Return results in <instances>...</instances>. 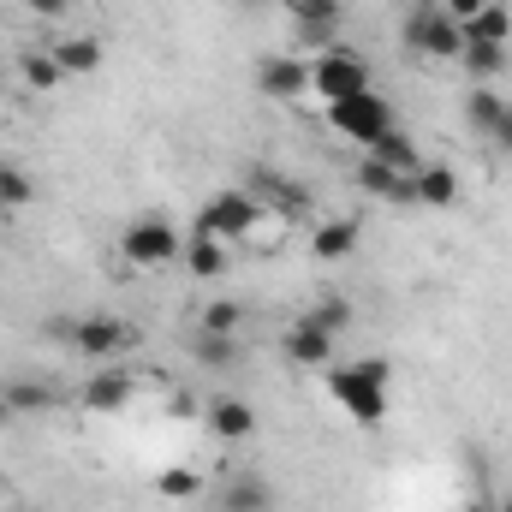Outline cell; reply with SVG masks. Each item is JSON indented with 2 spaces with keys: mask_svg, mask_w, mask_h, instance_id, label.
<instances>
[{
  "mask_svg": "<svg viewBox=\"0 0 512 512\" xmlns=\"http://www.w3.org/2000/svg\"><path fill=\"white\" fill-rule=\"evenodd\" d=\"M387 387H393V364H387V358H352L346 370L328 376V393L340 399V411H346L352 423H382L387 399H393Z\"/></svg>",
  "mask_w": 512,
  "mask_h": 512,
  "instance_id": "obj_1",
  "label": "cell"
},
{
  "mask_svg": "<svg viewBox=\"0 0 512 512\" xmlns=\"http://www.w3.org/2000/svg\"><path fill=\"white\" fill-rule=\"evenodd\" d=\"M54 334H60L78 358H90V364H114V358L131 346V328L120 322V316H78V322H54Z\"/></svg>",
  "mask_w": 512,
  "mask_h": 512,
  "instance_id": "obj_2",
  "label": "cell"
},
{
  "mask_svg": "<svg viewBox=\"0 0 512 512\" xmlns=\"http://www.w3.org/2000/svg\"><path fill=\"white\" fill-rule=\"evenodd\" d=\"M328 126L340 131V137H352V143H376L382 131H393V102L376 96V90H358V96H346V102H328Z\"/></svg>",
  "mask_w": 512,
  "mask_h": 512,
  "instance_id": "obj_3",
  "label": "cell"
},
{
  "mask_svg": "<svg viewBox=\"0 0 512 512\" xmlns=\"http://www.w3.org/2000/svg\"><path fill=\"white\" fill-rule=\"evenodd\" d=\"M310 90L322 102H346V96L370 90V60L358 48H328V54L310 60Z\"/></svg>",
  "mask_w": 512,
  "mask_h": 512,
  "instance_id": "obj_4",
  "label": "cell"
},
{
  "mask_svg": "<svg viewBox=\"0 0 512 512\" xmlns=\"http://www.w3.org/2000/svg\"><path fill=\"white\" fill-rule=\"evenodd\" d=\"M268 209L256 203L251 191H215L203 209H197V233H209V239H251L256 233V221H262Z\"/></svg>",
  "mask_w": 512,
  "mask_h": 512,
  "instance_id": "obj_5",
  "label": "cell"
},
{
  "mask_svg": "<svg viewBox=\"0 0 512 512\" xmlns=\"http://www.w3.org/2000/svg\"><path fill=\"white\" fill-rule=\"evenodd\" d=\"M120 256H126L131 268H167V262L185 256V239L161 215H137L126 233H120Z\"/></svg>",
  "mask_w": 512,
  "mask_h": 512,
  "instance_id": "obj_6",
  "label": "cell"
},
{
  "mask_svg": "<svg viewBox=\"0 0 512 512\" xmlns=\"http://www.w3.org/2000/svg\"><path fill=\"white\" fill-rule=\"evenodd\" d=\"M405 48L411 54H429V60H459L465 54V30L441 6H411L405 12Z\"/></svg>",
  "mask_w": 512,
  "mask_h": 512,
  "instance_id": "obj_7",
  "label": "cell"
},
{
  "mask_svg": "<svg viewBox=\"0 0 512 512\" xmlns=\"http://www.w3.org/2000/svg\"><path fill=\"white\" fill-rule=\"evenodd\" d=\"M256 90L268 102H304L310 96V60L304 54H268V60H256Z\"/></svg>",
  "mask_w": 512,
  "mask_h": 512,
  "instance_id": "obj_8",
  "label": "cell"
},
{
  "mask_svg": "<svg viewBox=\"0 0 512 512\" xmlns=\"http://www.w3.org/2000/svg\"><path fill=\"white\" fill-rule=\"evenodd\" d=\"M203 423H209V435H215V441H251V435H256V405H251V399L221 393V399H209Z\"/></svg>",
  "mask_w": 512,
  "mask_h": 512,
  "instance_id": "obj_9",
  "label": "cell"
},
{
  "mask_svg": "<svg viewBox=\"0 0 512 512\" xmlns=\"http://www.w3.org/2000/svg\"><path fill=\"white\" fill-rule=\"evenodd\" d=\"M358 239H364V221H358V215L322 221V227L310 233V256H322V262H346V256L358 251Z\"/></svg>",
  "mask_w": 512,
  "mask_h": 512,
  "instance_id": "obj_10",
  "label": "cell"
},
{
  "mask_svg": "<svg viewBox=\"0 0 512 512\" xmlns=\"http://www.w3.org/2000/svg\"><path fill=\"white\" fill-rule=\"evenodd\" d=\"M131 393H137V382H131L126 370H114V364H102L90 382H84V405L90 411H126Z\"/></svg>",
  "mask_w": 512,
  "mask_h": 512,
  "instance_id": "obj_11",
  "label": "cell"
},
{
  "mask_svg": "<svg viewBox=\"0 0 512 512\" xmlns=\"http://www.w3.org/2000/svg\"><path fill=\"white\" fill-rule=\"evenodd\" d=\"M411 179H417V209H453V203H459V173H453V167L423 161Z\"/></svg>",
  "mask_w": 512,
  "mask_h": 512,
  "instance_id": "obj_12",
  "label": "cell"
},
{
  "mask_svg": "<svg viewBox=\"0 0 512 512\" xmlns=\"http://www.w3.org/2000/svg\"><path fill=\"white\" fill-rule=\"evenodd\" d=\"M280 352H286L292 364H310V370H316V364H328V358H334V334H322V328H310V322H292Z\"/></svg>",
  "mask_w": 512,
  "mask_h": 512,
  "instance_id": "obj_13",
  "label": "cell"
},
{
  "mask_svg": "<svg viewBox=\"0 0 512 512\" xmlns=\"http://www.w3.org/2000/svg\"><path fill=\"white\" fill-rule=\"evenodd\" d=\"M54 60H60V72H66V78H90V72H102L108 48H102L96 36H66V42L54 48Z\"/></svg>",
  "mask_w": 512,
  "mask_h": 512,
  "instance_id": "obj_14",
  "label": "cell"
},
{
  "mask_svg": "<svg viewBox=\"0 0 512 512\" xmlns=\"http://www.w3.org/2000/svg\"><path fill=\"white\" fill-rule=\"evenodd\" d=\"M370 155H376L382 167H393V173H405V179H411V173L423 167V155H417V137H411V131H399V126L382 131V137L370 143Z\"/></svg>",
  "mask_w": 512,
  "mask_h": 512,
  "instance_id": "obj_15",
  "label": "cell"
},
{
  "mask_svg": "<svg viewBox=\"0 0 512 512\" xmlns=\"http://www.w3.org/2000/svg\"><path fill=\"white\" fill-rule=\"evenodd\" d=\"M459 66H465L477 84H489V78H501V72H507V42H465Z\"/></svg>",
  "mask_w": 512,
  "mask_h": 512,
  "instance_id": "obj_16",
  "label": "cell"
},
{
  "mask_svg": "<svg viewBox=\"0 0 512 512\" xmlns=\"http://www.w3.org/2000/svg\"><path fill=\"white\" fill-rule=\"evenodd\" d=\"M459 30H465V42H507L512 36V12L501 6V0H489V6H483L471 24H459Z\"/></svg>",
  "mask_w": 512,
  "mask_h": 512,
  "instance_id": "obj_17",
  "label": "cell"
},
{
  "mask_svg": "<svg viewBox=\"0 0 512 512\" xmlns=\"http://www.w3.org/2000/svg\"><path fill=\"white\" fill-rule=\"evenodd\" d=\"M221 507H227V512H268V507H274V495H268V483H262V477H233V483H227V495H221Z\"/></svg>",
  "mask_w": 512,
  "mask_h": 512,
  "instance_id": "obj_18",
  "label": "cell"
},
{
  "mask_svg": "<svg viewBox=\"0 0 512 512\" xmlns=\"http://www.w3.org/2000/svg\"><path fill=\"white\" fill-rule=\"evenodd\" d=\"M292 36L304 54H328L334 36H340V18H292Z\"/></svg>",
  "mask_w": 512,
  "mask_h": 512,
  "instance_id": "obj_19",
  "label": "cell"
},
{
  "mask_svg": "<svg viewBox=\"0 0 512 512\" xmlns=\"http://www.w3.org/2000/svg\"><path fill=\"white\" fill-rule=\"evenodd\" d=\"M298 322H310V328H322V334H346V328H352V298H322V304H310Z\"/></svg>",
  "mask_w": 512,
  "mask_h": 512,
  "instance_id": "obj_20",
  "label": "cell"
},
{
  "mask_svg": "<svg viewBox=\"0 0 512 512\" xmlns=\"http://www.w3.org/2000/svg\"><path fill=\"white\" fill-rule=\"evenodd\" d=\"M185 268H191L197 280H209V274H221V268H227V251H221V239H209V233H197V239L185 245Z\"/></svg>",
  "mask_w": 512,
  "mask_h": 512,
  "instance_id": "obj_21",
  "label": "cell"
},
{
  "mask_svg": "<svg viewBox=\"0 0 512 512\" xmlns=\"http://www.w3.org/2000/svg\"><path fill=\"white\" fill-rule=\"evenodd\" d=\"M18 78H24L30 90H60V84H66V72H60L54 54H24V60H18Z\"/></svg>",
  "mask_w": 512,
  "mask_h": 512,
  "instance_id": "obj_22",
  "label": "cell"
},
{
  "mask_svg": "<svg viewBox=\"0 0 512 512\" xmlns=\"http://www.w3.org/2000/svg\"><path fill=\"white\" fill-rule=\"evenodd\" d=\"M54 399H60V393H54L48 382H12V387H6V405H12V417H30V411H48Z\"/></svg>",
  "mask_w": 512,
  "mask_h": 512,
  "instance_id": "obj_23",
  "label": "cell"
},
{
  "mask_svg": "<svg viewBox=\"0 0 512 512\" xmlns=\"http://www.w3.org/2000/svg\"><path fill=\"white\" fill-rule=\"evenodd\" d=\"M239 322H245V304H233V298H215V304H203V322H197V334H239Z\"/></svg>",
  "mask_w": 512,
  "mask_h": 512,
  "instance_id": "obj_24",
  "label": "cell"
},
{
  "mask_svg": "<svg viewBox=\"0 0 512 512\" xmlns=\"http://www.w3.org/2000/svg\"><path fill=\"white\" fill-rule=\"evenodd\" d=\"M30 197H36L30 173L12 167V161H0V209H30Z\"/></svg>",
  "mask_w": 512,
  "mask_h": 512,
  "instance_id": "obj_25",
  "label": "cell"
},
{
  "mask_svg": "<svg viewBox=\"0 0 512 512\" xmlns=\"http://www.w3.org/2000/svg\"><path fill=\"white\" fill-rule=\"evenodd\" d=\"M197 364H215V370L239 364V340L233 334H197Z\"/></svg>",
  "mask_w": 512,
  "mask_h": 512,
  "instance_id": "obj_26",
  "label": "cell"
},
{
  "mask_svg": "<svg viewBox=\"0 0 512 512\" xmlns=\"http://www.w3.org/2000/svg\"><path fill=\"white\" fill-rule=\"evenodd\" d=\"M501 108H507V102H501L495 90H471V102H465V114H471V131H489Z\"/></svg>",
  "mask_w": 512,
  "mask_h": 512,
  "instance_id": "obj_27",
  "label": "cell"
},
{
  "mask_svg": "<svg viewBox=\"0 0 512 512\" xmlns=\"http://www.w3.org/2000/svg\"><path fill=\"white\" fill-rule=\"evenodd\" d=\"M155 489H161L167 501H185V495H197L203 483H197V471H161V477H155Z\"/></svg>",
  "mask_w": 512,
  "mask_h": 512,
  "instance_id": "obj_28",
  "label": "cell"
},
{
  "mask_svg": "<svg viewBox=\"0 0 512 512\" xmlns=\"http://www.w3.org/2000/svg\"><path fill=\"white\" fill-rule=\"evenodd\" d=\"M292 18H340V0H280Z\"/></svg>",
  "mask_w": 512,
  "mask_h": 512,
  "instance_id": "obj_29",
  "label": "cell"
},
{
  "mask_svg": "<svg viewBox=\"0 0 512 512\" xmlns=\"http://www.w3.org/2000/svg\"><path fill=\"white\" fill-rule=\"evenodd\" d=\"M483 137H489V143H495L501 155H512V102H507V108H501V114H495V126L483 131Z\"/></svg>",
  "mask_w": 512,
  "mask_h": 512,
  "instance_id": "obj_30",
  "label": "cell"
},
{
  "mask_svg": "<svg viewBox=\"0 0 512 512\" xmlns=\"http://www.w3.org/2000/svg\"><path fill=\"white\" fill-rule=\"evenodd\" d=\"M483 6H489V0H441V12H447L453 24H471V18H477Z\"/></svg>",
  "mask_w": 512,
  "mask_h": 512,
  "instance_id": "obj_31",
  "label": "cell"
},
{
  "mask_svg": "<svg viewBox=\"0 0 512 512\" xmlns=\"http://www.w3.org/2000/svg\"><path fill=\"white\" fill-rule=\"evenodd\" d=\"M24 6L42 12V18H60V12H66V0H24Z\"/></svg>",
  "mask_w": 512,
  "mask_h": 512,
  "instance_id": "obj_32",
  "label": "cell"
},
{
  "mask_svg": "<svg viewBox=\"0 0 512 512\" xmlns=\"http://www.w3.org/2000/svg\"><path fill=\"white\" fill-rule=\"evenodd\" d=\"M501 512H512V495H507V501H501Z\"/></svg>",
  "mask_w": 512,
  "mask_h": 512,
  "instance_id": "obj_33",
  "label": "cell"
},
{
  "mask_svg": "<svg viewBox=\"0 0 512 512\" xmlns=\"http://www.w3.org/2000/svg\"><path fill=\"white\" fill-rule=\"evenodd\" d=\"M465 512H495V507H465Z\"/></svg>",
  "mask_w": 512,
  "mask_h": 512,
  "instance_id": "obj_34",
  "label": "cell"
}]
</instances>
